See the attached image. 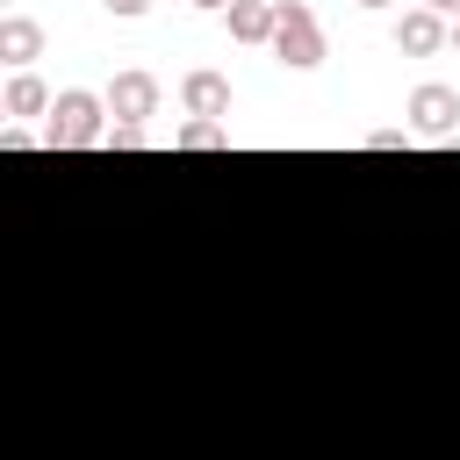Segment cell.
I'll use <instances>...</instances> for the list:
<instances>
[{
	"instance_id": "cell-1",
	"label": "cell",
	"mask_w": 460,
	"mask_h": 460,
	"mask_svg": "<svg viewBox=\"0 0 460 460\" xmlns=\"http://www.w3.org/2000/svg\"><path fill=\"white\" fill-rule=\"evenodd\" d=\"M101 137H108V101L86 93V86H65L43 115V151H86Z\"/></svg>"
},
{
	"instance_id": "cell-2",
	"label": "cell",
	"mask_w": 460,
	"mask_h": 460,
	"mask_svg": "<svg viewBox=\"0 0 460 460\" xmlns=\"http://www.w3.org/2000/svg\"><path fill=\"white\" fill-rule=\"evenodd\" d=\"M266 50H273L288 72H316V65L331 58L316 7H309V0H273V43H266Z\"/></svg>"
},
{
	"instance_id": "cell-3",
	"label": "cell",
	"mask_w": 460,
	"mask_h": 460,
	"mask_svg": "<svg viewBox=\"0 0 460 460\" xmlns=\"http://www.w3.org/2000/svg\"><path fill=\"white\" fill-rule=\"evenodd\" d=\"M158 93H165V86H158V72H115L101 101H108V115H115V122L144 129V122L158 115Z\"/></svg>"
},
{
	"instance_id": "cell-4",
	"label": "cell",
	"mask_w": 460,
	"mask_h": 460,
	"mask_svg": "<svg viewBox=\"0 0 460 460\" xmlns=\"http://www.w3.org/2000/svg\"><path fill=\"white\" fill-rule=\"evenodd\" d=\"M453 122H460V93H453L446 79H424V86H410V129H417V137H438V144H453Z\"/></svg>"
},
{
	"instance_id": "cell-5",
	"label": "cell",
	"mask_w": 460,
	"mask_h": 460,
	"mask_svg": "<svg viewBox=\"0 0 460 460\" xmlns=\"http://www.w3.org/2000/svg\"><path fill=\"white\" fill-rule=\"evenodd\" d=\"M180 108H187L194 122H230V79L208 72V65H194V72L180 79Z\"/></svg>"
},
{
	"instance_id": "cell-6",
	"label": "cell",
	"mask_w": 460,
	"mask_h": 460,
	"mask_svg": "<svg viewBox=\"0 0 460 460\" xmlns=\"http://www.w3.org/2000/svg\"><path fill=\"white\" fill-rule=\"evenodd\" d=\"M446 29H453L446 14L402 7V14H395V50H402V58H438V50H446Z\"/></svg>"
},
{
	"instance_id": "cell-7",
	"label": "cell",
	"mask_w": 460,
	"mask_h": 460,
	"mask_svg": "<svg viewBox=\"0 0 460 460\" xmlns=\"http://www.w3.org/2000/svg\"><path fill=\"white\" fill-rule=\"evenodd\" d=\"M36 58H43V22L36 14H0V65L36 72Z\"/></svg>"
},
{
	"instance_id": "cell-8",
	"label": "cell",
	"mask_w": 460,
	"mask_h": 460,
	"mask_svg": "<svg viewBox=\"0 0 460 460\" xmlns=\"http://www.w3.org/2000/svg\"><path fill=\"white\" fill-rule=\"evenodd\" d=\"M223 29H230V43H273V0H230L223 7Z\"/></svg>"
},
{
	"instance_id": "cell-9",
	"label": "cell",
	"mask_w": 460,
	"mask_h": 460,
	"mask_svg": "<svg viewBox=\"0 0 460 460\" xmlns=\"http://www.w3.org/2000/svg\"><path fill=\"white\" fill-rule=\"evenodd\" d=\"M0 101H7V115H50V86H43V72H7V86H0Z\"/></svg>"
},
{
	"instance_id": "cell-10",
	"label": "cell",
	"mask_w": 460,
	"mask_h": 460,
	"mask_svg": "<svg viewBox=\"0 0 460 460\" xmlns=\"http://www.w3.org/2000/svg\"><path fill=\"white\" fill-rule=\"evenodd\" d=\"M223 144H230V122H194V115H187V122L172 129V151H223Z\"/></svg>"
},
{
	"instance_id": "cell-11",
	"label": "cell",
	"mask_w": 460,
	"mask_h": 460,
	"mask_svg": "<svg viewBox=\"0 0 460 460\" xmlns=\"http://www.w3.org/2000/svg\"><path fill=\"white\" fill-rule=\"evenodd\" d=\"M359 151H410V129H367Z\"/></svg>"
},
{
	"instance_id": "cell-12",
	"label": "cell",
	"mask_w": 460,
	"mask_h": 460,
	"mask_svg": "<svg viewBox=\"0 0 460 460\" xmlns=\"http://www.w3.org/2000/svg\"><path fill=\"white\" fill-rule=\"evenodd\" d=\"M108 151H144V129H129V122H108V137H101Z\"/></svg>"
},
{
	"instance_id": "cell-13",
	"label": "cell",
	"mask_w": 460,
	"mask_h": 460,
	"mask_svg": "<svg viewBox=\"0 0 460 460\" xmlns=\"http://www.w3.org/2000/svg\"><path fill=\"white\" fill-rule=\"evenodd\" d=\"M29 144H43V137H29V129H14V122L0 129V151H29Z\"/></svg>"
},
{
	"instance_id": "cell-14",
	"label": "cell",
	"mask_w": 460,
	"mask_h": 460,
	"mask_svg": "<svg viewBox=\"0 0 460 460\" xmlns=\"http://www.w3.org/2000/svg\"><path fill=\"white\" fill-rule=\"evenodd\" d=\"M108 14H122V22H137V14H151V0H101Z\"/></svg>"
},
{
	"instance_id": "cell-15",
	"label": "cell",
	"mask_w": 460,
	"mask_h": 460,
	"mask_svg": "<svg viewBox=\"0 0 460 460\" xmlns=\"http://www.w3.org/2000/svg\"><path fill=\"white\" fill-rule=\"evenodd\" d=\"M417 7H431V14H446V22H460V0H417Z\"/></svg>"
},
{
	"instance_id": "cell-16",
	"label": "cell",
	"mask_w": 460,
	"mask_h": 460,
	"mask_svg": "<svg viewBox=\"0 0 460 460\" xmlns=\"http://www.w3.org/2000/svg\"><path fill=\"white\" fill-rule=\"evenodd\" d=\"M194 7H201V14H223V7H230V0H194Z\"/></svg>"
},
{
	"instance_id": "cell-17",
	"label": "cell",
	"mask_w": 460,
	"mask_h": 460,
	"mask_svg": "<svg viewBox=\"0 0 460 460\" xmlns=\"http://www.w3.org/2000/svg\"><path fill=\"white\" fill-rule=\"evenodd\" d=\"M446 50H460V22H453V29H446Z\"/></svg>"
},
{
	"instance_id": "cell-18",
	"label": "cell",
	"mask_w": 460,
	"mask_h": 460,
	"mask_svg": "<svg viewBox=\"0 0 460 460\" xmlns=\"http://www.w3.org/2000/svg\"><path fill=\"white\" fill-rule=\"evenodd\" d=\"M359 7H395V0H359Z\"/></svg>"
},
{
	"instance_id": "cell-19",
	"label": "cell",
	"mask_w": 460,
	"mask_h": 460,
	"mask_svg": "<svg viewBox=\"0 0 460 460\" xmlns=\"http://www.w3.org/2000/svg\"><path fill=\"white\" fill-rule=\"evenodd\" d=\"M0 129H7V101H0Z\"/></svg>"
},
{
	"instance_id": "cell-20",
	"label": "cell",
	"mask_w": 460,
	"mask_h": 460,
	"mask_svg": "<svg viewBox=\"0 0 460 460\" xmlns=\"http://www.w3.org/2000/svg\"><path fill=\"white\" fill-rule=\"evenodd\" d=\"M0 14H7V7H0Z\"/></svg>"
}]
</instances>
